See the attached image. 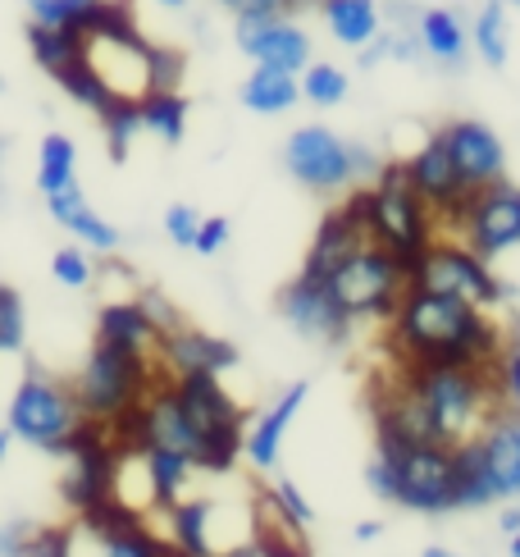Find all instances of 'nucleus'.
<instances>
[{
    "instance_id": "nucleus-1",
    "label": "nucleus",
    "mask_w": 520,
    "mask_h": 557,
    "mask_svg": "<svg viewBox=\"0 0 520 557\" xmlns=\"http://www.w3.org/2000/svg\"><path fill=\"white\" fill-rule=\"evenodd\" d=\"M388 347L401 366H493L507 347V324L453 293L407 284L388 315Z\"/></svg>"
},
{
    "instance_id": "nucleus-2",
    "label": "nucleus",
    "mask_w": 520,
    "mask_h": 557,
    "mask_svg": "<svg viewBox=\"0 0 520 557\" xmlns=\"http://www.w3.org/2000/svg\"><path fill=\"white\" fill-rule=\"evenodd\" d=\"M347 197H351V206H357V215L366 220L370 243L388 247L397 257V265L411 278L420 257L430 251V243L443 234V228H438V215L430 211V201L411 188L401 160L384 165L380 174H374V183H361V188H351Z\"/></svg>"
},
{
    "instance_id": "nucleus-3",
    "label": "nucleus",
    "mask_w": 520,
    "mask_h": 557,
    "mask_svg": "<svg viewBox=\"0 0 520 557\" xmlns=\"http://www.w3.org/2000/svg\"><path fill=\"white\" fill-rule=\"evenodd\" d=\"M401 380L430 416L434 438L447 448L475 438L488 416L503 411L493 366H401Z\"/></svg>"
},
{
    "instance_id": "nucleus-4",
    "label": "nucleus",
    "mask_w": 520,
    "mask_h": 557,
    "mask_svg": "<svg viewBox=\"0 0 520 557\" xmlns=\"http://www.w3.org/2000/svg\"><path fill=\"white\" fill-rule=\"evenodd\" d=\"M156 380H164V370H156V357L141 352H120V347L97 343L91 357L83 361L74 393L87 421H120L124 411L141 407V398L156 388Z\"/></svg>"
},
{
    "instance_id": "nucleus-5",
    "label": "nucleus",
    "mask_w": 520,
    "mask_h": 557,
    "mask_svg": "<svg viewBox=\"0 0 520 557\" xmlns=\"http://www.w3.org/2000/svg\"><path fill=\"white\" fill-rule=\"evenodd\" d=\"M83 407H78V393L74 384H64L46 370H28L23 384L14 388L10 398V416H5V430L23 444H33L41 453H69L74 434L83 430Z\"/></svg>"
},
{
    "instance_id": "nucleus-6",
    "label": "nucleus",
    "mask_w": 520,
    "mask_h": 557,
    "mask_svg": "<svg viewBox=\"0 0 520 557\" xmlns=\"http://www.w3.org/2000/svg\"><path fill=\"white\" fill-rule=\"evenodd\" d=\"M170 384L178 393L187 421H193L197 434H201L197 467L201 471H228L233 461L243 457V438H247L243 407L228 398L220 375H206V370H197V375H174Z\"/></svg>"
},
{
    "instance_id": "nucleus-7",
    "label": "nucleus",
    "mask_w": 520,
    "mask_h": 557,
    "mask_svg": "<svg viewBox=\"0 0 520 557\" xmlns=\"http://www.w3.org/2000/svg\"><path fill=\"white\" fill-rule=\"evenodd\" d=\"M407 270L397 265V257L380 243L357 247L351 257L329 274V288L343 301V311L351 320H388L397 311L401 293H407Z\"/></svg>"
},
{
    "instance_id": "nucleus-8",
    "label": "nucleus",
    "mask_w": 520,
    "mask_h": 557,
    "mask_svg": "<svg viewBox=\"0 0 520 557\" xmlns=\"http://www.w3.org/2000/svg\"><path fill=\"white\" fill-rule=\"evenodd\" d=\"M411 284L434 288V293H453V297L470 301V307H480V311L503 307V301L511 297L507 284L488 270V261L480 257V251H470L461 238H447V234H438L430 243V251H424L416 274H411Z\"/></svg>"
},
{
    "instance_id": "nucleus-9",
    "label": "nucleus",
    "mask_w": 520,
    "mask_h": 557,
    "mask_svg": "<svg viewBox=\"0 0 520 557\" xmlns=\"http://www.w3.org/2000/svg\"><path fill=\"white\" fill-rule=\"evenodd\" d=\"M393 467H397L393 503L411 507V512H424V517H443V512H453L457 507V461H453V448L447 444L397 448Z\"/></svg>"
},
{
    "instance_id": "nucleus-10",
    "label": "nucleus",
    "mask_w": 520,
    "mask_h": 557,
    "mask_svg": "<svg viewBox=\"0 0 520 557\" xmlns=\"http://www.w3.org/2000/svg\"><path fill=\"white\" fill-rule=\"evenodd\" d=\"M453 228H457V238L470 251H480L484 261L520 247V188L507 183V178L488 183V188H475L466 197Z\"/></svg>"
},
{
    "instance_id": "nucleus-11",
    "label": "nucleus",
    "mask_w": 520,
    "mask_h": 557,
    "mask_svg": "<svg viewBox=\"0 0 520 557\" xmlns=\"http://www.w3.org/2000/svg\"><path fill=\"white\" fill-rule=\"evenodd\" d=\"M283 165L297 183L315 193H347L357 188V170H351V143H343L338 133H329L320 124L297 128L283 147Z\"/></svg>"
},
{
    "instance_id": "nucleus-12",
    "label": "nucleus",
    "mask_w": 520,
    "mask_h": 557,
    "mask_svg": "<svg viewBox=\"0 0 520 557\" xmlns=\"http://www.w3.org/2000/svg\"><path fill=\"white\" fill-rule=\"evenodd\" d=\"M278 315L288 320L301 338H320V343H343L351 330V315L343 311L334 288H329V278H315L306 270L278 293Z\"/></svg>"
},
{
    "instance_id": "nucleus-13",
    "label": "nucleus",
    "mask_w": 520,
    "mask_h": 557,
    "mask_svg": "<svg viewBox=\"0 0 520 557\" xmlns=\"http://www.w3.org/2000/svg\"><path fill=\"white\" fill-rule=\"evenodd\" d=\"M401 170H407L411 188L430 201V211L438 215V228H453L457 215H461V206H466V197H470V188L461 183V174L453 165V151L443 147V137L434 133L411 160H401Z\"/></svg>"
},
{
    "instance_id": "nucleus-14",
    "label": "nucleus",
    "mask_w": 520,
    "mask_h": 557,
    "mask_svg": "<svg viewBox=\"0 0 520 557\" xmlns=\"http://www.w3.org/2000/svg\"><path fill=\"white\" fill-rule=\"evenodd\" d=\"M233 37H238V51L251 55L256 64L270 69H288V74H301L311 64V37H306L293 18L283 14H251L233 23Z\"/></svg>"
},
{
    "instance_id": "nucleus-15",
    "label": "nucleus",
    "mask_w": 520,
    "mask_h": 557,
    "mask_svg": "<svg viewBox=\"0 0 520 557\" xmlns=\"http://www.w3.org/2000/svg\"><path fill=\"white\" fill-rule=\"evenodd\" d=\"M438 137H443V147L453 151V165H457V174H461V183L470 193L507 178L503 137L493 133L488 124H480V120H453V124L438 128Z\"/></svg>"
},
{
    "instance_id": "nucleus-16",
    "label": "nucleus",
    "mask_w": 520,
    "mask_h": 557,
    "mask_svg": "<svg viewBox=\"0 0 520 557\" xmlns=\"http://www.w3.org/2000/svg\"><path fill=\"white\" fill-rule=\"evenodd\" d=\"M156 366L170 380L174 375H197V370H206V375H224V370L238 366V347L215 338V334H201V330H187V324H178V330L160 334Z\"/></svg>"
},
{
    "instance_id": "nucleus-17",
    "label": "nucleus",
    "mask_w": 520,
    "mask_h": 557,
    "mask_svg": "<svg viewBox=\"0 0 520 557\" xmlns=\"http://www.w3.org/2000/svg\"><path fill=\"white\" fill-rule=\"evenodd\" d=\"M370 243V234H366V220L357 215V206H351V197H343V206H334L324 220H320V228H315V243H311V251H306V274H315V278H329L334 274L351 251L357 247H366Z\"/></svg>"
},
{
    "instance_id": "nucleus-18",
    "label": "nucleus",
    "mask_w": 520,
    "mask_h": 557,
    "mask_svg": "<svg viewBox=\"0 0 520 557\" xmlns=\"http://www.w3.org/2000/svg\"><path fill=\"white\" fill-rule=\"evenodd\" d=\"M484 444V461H488V480L498 498H516L520 494V416L516 411H493L488 425L480 430Z\"/></svg>"
},
{
    "instance_id": "nucleus-19",
    "label": "nucleus",
    "mask_w": 520,
    "mask_h": 557,
    "mask_svg": "<svg viewBox=\"0 0 520 557\" xmlns=\"http://www.w3.org/2000/svg\"><path fill=\"white\" fill-rule=\"evenodd\" d=\"M311 398V388H306L301 380L297 384H288L278 393V403L260 416V421L247 430V438H243V453H247V461L256 471H274L278 467V448H283V434H288V425H293V416L301 411V403Z\"/></svg>"
},
{
    "instance_id": "nucleus-20",
    "label": "nucleus",
    "mask_w": 520,
    "mask_h": 557,
    "mask_svg": "<svg viewBox=\"0 0 520 557\" xmlns=\"http://www.w3.org/2000/svg\"><path fill=\"white\" fill-rule=\"evenodd\" d=\"M46 211H51V220L60 228H69V234H74L83 247H91V251H114L120 247V228L106 224L97 211H91V201L83 197L78 183H69V188L46 197Z\"/></svg>"
},
{
    "instance_id": "nucleus-21",
    "label": "nucleus",
    "mask_w": 520,
    "mask_h": 557,
    "mask_svg": "<svg viewBox=\"0 0 520 557\" xmlns=\"http://www.w3.org/2000/svg\"><path fill=\"white\" fill-rule=\"evenodd\" d=\"M97 343L120 347V352H141L156 357L160 347V330L151 324V315L141 311V301H110L97 320Z\"/></svg>"
},
{
    "instance_id": "nucleus-22",
    "label": "nucleus",
    "mask_w": 520,
    "mask_h": 557,
    "mask_svg": "<svg viewBox=\"0 0 520 557\" xmlns=\"http://www.w3.org/2000/svg\"><path fill=\"white\" fill-rule=\"evenodd\" d=\"M256 557H311V548H306V525L283 517L274 494L256 498Z\"/></svg>"
},
{
    "instance_id": "nucleus-23",
    "label": "nucleus",
    "mask_w": 520,
    "mask_h": 557,
    "mask_svg": "<svg viewBox=\"0 0 520 557\" xmlns=\"http://www.w3.org/2000/svg\"><path fill=\"white\" fill-rule=\"evenodd\" d=\"M301 101V83L288 69H270V64H256L251 78L243 83V106L251 114H283Z\"/></svg>"
},
{
    "instance_id": "nucleus-24",
    "label": "nucleus",
    "mask_w": 520,
    "mask_h": 557,
    "mask_svg": "<svg viewBox=\"0 0 520 557\" xmlns=\"http://www.w3.org/2000/svg\"><path fill=\"white\" fill-rule=\"evenodd\" d=\"M416 33H420V46L430 51L438 64H453L461 69L466 51H470V33H466V23L457 10H424L420 23H416Z\"/></svg>"
},
{
    "instance_id": "nucleus-25",
    "label": "nucleus",
    "mask_w": 520,
    "mask_h": 557,
    "mask_svg": "<svg viewBox=\"0 0 520 557\" xmlns=\"http://www.w3.org/2000/svg\"><path fill=\"white\" fill-rule=\"evenodd\" d=\"M164 512H170V544L178 557H215V548H210V517H215V507L206 498H193V503L178 498Z\"/></svg>"
},
{
    "instance_id": "nucleus-26",
    "label": "nucleus",
    "mask_w": 520,
    "mask_h": 557,
    "mask_svg": "<svg viewBox=\"0 0 520 557\" xmlns=\"http://www.w3.org/2000/svg\"><path fill=\"white\" fill-rule=\"evenodd\" d=\"M320 5H324L329 33L343 46H351V51H361V46L380 37V5L374 0H320Z\"/></svg>"
},
{
    "instance_id": "nucleus-27",
    "label": "nucleus",
    "mask_w": 520,
    "mask_h": 557,
    "mask_svg": "<svg viewBox=\"0 0 520 557\" xmlns=\"http://www.w3.org/2000/svg\"><path fill=\"white\" fill-rule=\"evenodd\" d=\"M141 475H147V490L156 507H174L193 480V457H183L174 448H147L141 457Z\"/></svg>"
},
{
    "instance_id": "nucleus-28",
    "label": "nucleus",
    "mask_w": 520,
    "mask_h": 557,
    "mask_svg": "<svg viewBox=\"0 0 520 557\" xmlns=\"http://www.w3.org/2000/svg\"><path fill=\"white\" fill-rule=\"evenodd\" d=\"M453 461H457V507H488V503H498V494H493V480H488V461H484L480 434L453 444Z\"/></svg>"
},
{
    "instance_id": "nucleus-29",
    "label": "nucleus",
    "mask_w": 520,
    "mask_h": 557,
    "mask_svg": "<svg viewBox=\"0 0 520 557\" xmlns=\"http://www.w3.org/2000/svg\"><path fill=\"white\" fill-rule=\"evenodd\" d=\"M137 114H141V128L156 133L164 147H178L183 133H187V101L178 91H147L137 101Z\"/></svg>"
},
{
    "instance_id": "nucleus-30",
    "label": "nucleus",
    "mask_w": 520,
    "mask_h": 557,
    "mask_svg": "<svg viewBox=\"0 0 520 557\" xmlns=\"http://www.w3.org/2000/svg\"><path fill=\"white\" fill-rule=\"evenodd\" d=\"M69 183H78V147L64 133H46L41 137V156H37V188L41 197H51Z\"/></svg>"
},
{
    "instance_id": "nucleus-31",
    "label": "nucleus",
    "mask_w": 520,
    "mask_h": 557,
    "mask_svg": "<svg viewBox=\"0 0 520 557\" xmlns=\"http://www.w3.org/2000/svg\"><path fill=\"white\" fill-rule=\"evenodd\" d=\"M470 46L480 51L484 64L503 69L511 55V37H507V0H484L475 23H470Z\"/></svg>"
},
{
    "instance_id": "nucleus-32",
    "label": "nucleus",
    "mask_w": 520,
    "mask_h": 557,
    "mask_svg": "<svg viewBox=\"0 0 520 557\" xmlns=\"http://www.w3.org/2000/svg\"><path fill=\"white\" fill-rule=\"evenodd\" d=\"M28 51H33V60L46 69V74H60L69 60L83 55V33H74V28H41V23H28Z\"/></svg>"
},
{
    "instance_id": "nucleus-33",
    "label": "nucleus",
    "mask_w": 520,
    "mask_h": 557,
    "mask_svg": "<svg viewBox=\"0 0 520 557\" xmlns=\"http://www.w3.org/2000/svg\"><path fill=\"white\" fill-rule=\"evenodd\" d=\"M97 540H101V553H106V557H178L170 540L151 535V530L141 525V521L114 525V530H106V535H97Z\"/></svg>"
},
{
    "instance_id": "nucleus-34",
    "label": "nucleus",
    "mask_w": 520,
    "mask_h": 557,
    "mask_svg": "<svg viewBox=\"0 0 520 557\" xmlns=\"http://www.w3.org/2000/svg\"><path fill=\"white\" fill-rule=\"evenodd\" d=\"M64 91H69V97H74L78 106H87V110H97V114H106L110 106H120V101H114V91L97 78V69H91L83 55L78 60H69L64 69H60V74H51Z\"/></svg>"
},
{
    "instance_id": "nucleus-35",
    "label": "nucleus",
    "mask_w": 520,
    "mask_h": 557,
    "mask_svg": "<svg viewBox=\"0 0 520 557\" xmlns=\"http://www.w3.org/2000/svg\"><path fill=\"white\" fill-rule=\"evenodd\" d=\"M33 14V23L41 28H74V33H87L91 18H97L101 0H23Z\"/></svg>"
},
{
    "instance_id": "nucleus-36",
    "label": "nucleus",
    "mask_w": 520,
    "mask_h": 557,
    "mask_svg": "<svg viewBox=\"0 0 520 557\" xmlns=\"http://www.w3.org/2000/svg\"><path fill=\"white\" fill-rule=\"evenodd\" d=\"M347 74L338 64H306V78H301V97L311 106H343L347 101Z\"/></svg>"
},
{
    "instance_id": "nucleus-37",
    "label": "nucleus",
    "mask_w": 520,
    "mask_h": 557,
    "mask_svg": "<svg viewBox=\"0 0 520 557\" xmlns=\"http://www.w3.org/2000/svg\"><path fill=\"white\" fill-rule=\"evenodd\" d=\"M101 124H106V143H110V156H114V160H124V156H128V143H133V133L141 128L137 101H120V106H110V110L101 114Z\"/></svg>"
},
{
    "instance_id": "nucleus-38",
    "label": "nucleus",
    "mask_w": 520,
    "mask_h": 557,
    "mask_svg": "<svg viewBox=\"0 0 520 557\" xmlns=\"http://www.w3.org/2000/svg\"><path fill=\"white\" fill-rule=\"evenodd\" d=\"M23 334H28V320H23V297L0 284V352H18Z\"/></svg>"
},
{
    "instance_id": "nucleus-39",
    "label": "nucleus",
    "mask_w": 520,
    "mask_h": 557,
    "mask_svg": "<svg viewBox=\"0 0 520 557\" xmlns=\"http://www.w3.org/2000/svg\"><path fill=\"white\" fill-rule=\"evenodd\" d=\"M18 557H74V530L33 525V535H28V544L18 548Z\"/></svg>"
},
{
    "instance_id": "nucleus-40",
    "label": "nucleus",
    "mask_w": 520,
    "mask_h": 557,
    "mask_svg": "<svg viewBox=\"0 0 520 557\" xmlns=\"http://www.w3.org/2000/svg\"><path fill=\"white\" fill-rule=\"evenodd\" d=\"M51 274L60 278L64 288H87L91 284V261L83 247H60L51 257Z\"/></svg>"
},
{
    "instance_id": "nucleus-41",
    "label": "nucleus",
    "mask_w": 520,
    "mask_h": 557,
    "mask_svg": "<svg viewBox=\"0 0 520 557\" xmlns=\"http://www.w3.org/2000/svg\"><path fill=\"white\" fill-rule=\"evenodd\" d=\"M197 228H201V215L193 211V206H170V211H164V234H170L178 247H193Z\"/></svg>"
},
{
    "instance_id": "nucleus-42",
    "label": "nucleus",
    "mask_w": 520,
    "mask_h": 557,
    "mask_svg": "<svg viewBox=\"0 0 520 557\" xmlns=\"http://www.w3.org/2000/svg\"><path fill=\"white\" fill-rule=\"evenodd\" d=\"M270 494H274V503H278V512H283V517H288V521H297V525H311V517H315V512H311V503H306V498H301V490H297V484H293V480H278V484H274V490H270Z\"/></svg>"
},
{
    "instance_id": "nucleus-43",
    "label": "nucleus",
    "mask_w": 520,
    "mask_h": 557,
    "mask_svg": "<svg viewBox=\"0 0 520 557\" xmlns=\"http://www.w3.org/2000/svg\"><path fill=\"white\" fill-rule=\"evenodd\" d=\"M366 484H370V494H380V498H388L393 503V494H397V467H393V453H374V461H370V471H366Z\"/></svg>"
},
{
    "instance_id": "nucleus-44",
    "label": "nucleus",
    "mask_w": 520,
    "mask_h": 557,
    "mask_svg": "<svg viewBox=\"0 0 520 557\" xmlns=\"http://www.w3.org/2000/svg\"><path fill=\"white\" fill-rule=\"evenodd\" d=\"M137 301H141V311L151 315V324H156L160 334H170V330H178V324H183V315H178V311H174L170 301H164V297H160L156 288H147V293L137 297Z\"/></svg>"
},
{
    "instance_id": "nucleus-45",
    "label": "nucleus",
    "mask_w": 520,
    "mask_h": 557,
    "mask_svg": "<svg viewBox=\"0 0 520 557\" xmlns=\"http://www.w3.org/2000/svg\"><path fill=\"white\" fill-rule=\"evenodd\" d=\"M224 243H228V220H224V215H210V220H201V228H197L193 251H201V257H215V251H224Z\"/></svg>"
},
{
    "instance_id": "nucleus-46",
    "label": "nucleus",
    "mask_w": 520,
    "mask_h": 557,
    "mask_svg": "<svg viewBox=\"0 0 520 557\" xmlns=\"http://www.w3.org/2000/svg\"><path fill=\"white\" fill-rule=\"evenodd\" d=\"M233 18H251V14H283V0H220Z\"/></svg>"
},
{
    "instance_id": "nucleus-47",
    "label": "nucleus",
    "mask_w": 520,
    "mask_h": 557,
    "mask_svg": "<svg viewBox=\"0 0 520 557\" xmlns=\"http://www.w3.org/2000/svg\"><path fill=\"white\" fill-rule=\"evenodd\" d=\"M33 535V521H10V525H0V557H18V548L28 544Z\"/></svg>"
},
{
    "instance_id": "nucleus-48",
    "label": "nucleus",
    "mask_w": 520,
    "mask_h": 557,
    "mask_svg": "<svg viewBox=\"0 0 520 557\" xmlns=\"http://www.w3.org/2000/svg\"><path fill=\"white\" fill-rule=\"evenodd\" d=\"M351 170H357V183H374V174H380L384 165H380V156H374L370 147L351 143Z\"/></svg>"
},
{
    "instance_id": "nucleus-49",
    "label": "nucleus",
    "mask_w": 520,
    "mask_h": 557,
    "mask_svg": "<svg viewBox=\"0 0 520 557\" xmlns=\"http://www.w3.org/2000/svg\"><path fill=\"white\" fill-rule=\"evenodd\" d=\"M498 525H503V535H516L520 530V507H507V512L498 517Z\"/></svg>"
},
{
    "instance_id": "nucleus-50",
    "label": "nucleus",
    "mask_w": 520,
    "mask_h": 557,
    "mask_svg": "<svg viewBox=\"0 0 520 557\" xmlns=\"http://www.w3.org/2000/svg\"><path fill=\"white\" fill-rule=\"evenodd\" d=\"M357 540H380V521H361L357 525Z\"/></svg>"
},
{
    "instance_id": "nucleus-51",
    "label": "nucleus",
    "mask_w": 520,
    "mask_h": 557,
    "mask_svg": "<svg viewBox=\"0 0 520 557\" xmlns=\"http://www.w3.org/2000/svg\"><path fill=\"white\" fill-rule=\"evenodd\" d=\"M215 557H256V548H228V553H215Z\"/></svg>"
},
{
    "instance_id": "nucleus-52",
    "label": "nucleus",
    "mask_w": 520,
    "mask_h": 557,
    "mask_svg": "<svg viewBox=\"0 0 520 557\" xmlns=\"http://www.w3.org/2000/svg\"><path fill=\"white\" fill-rule=\"evenodd\" d=\"M10 438H14L10 430H0V461H5V453H10Z\"/></svg>"
},
{
    "instance_id": "nucleus-53",
    "label": "nucleus",
    "mask_w": 520,
    "mask_h": 557,
    "mask_svg": "<svg viewBox=\"0 0 520 557\" xmlns=\"http://www.w3.org/2000/svg\"><path fill=\"white\" fill-rule=\"evenodd\" d=\"M424 557H457V553H447V548H424Z\"/></svg>"
},
{
    "instance_id": "nucleus-54",
    "label": "nucleus",
    "mask_w": 520,
    "mask_h": 557,
    "mask_svg": "<svg viewBox=\"0 0 520 557\" xmlns=\"http://www.w3.org/2000/svg\"><path fill=\"white\" fill-rule=\"evenodd\" d=\"M511 557H520V530H516V535H511Z\"/></svg>"
},
{
    "instance_id": "nucleus-55",
    "label": "nucleus",
    "mask_w": 520,
    "mask_h": 557,
    "mask_svg": "<svg viewBox=\"0 0 520 557\" xmlns=\"http://www.w3.org/2000/svg\"><path fill=\"white\" fill-rule=\"evenodd\" d=\"M160 5H170V10H183V5H187V0H160Z\"/></svg>"
},
{
    "instance_id": "nucleus-56",
    "label": "nucleus",
    "mask_w": 520,
    "mask_h": 557,
    "mask_svg": "<svg viewBox=\"0 0 520 557\" xmlns=\"http://www.w3.org/2000/svg\"><path fill=\"white\" fill-rule=\"evenodd\" d=\"M0 165H5V137H0Z\"/></svg>"
},
{
    "instance_id": "nucleus-57",
    "label": "nucleus",
    "mask_w": 520,
    "mask_h": 557,
    "mask_svg": "<svg viewBox=\"0 0 520 557\" xmlns=\"http://www.w3.org/2000/svg\"><path fill=\"white\" fill-rule=\"evenodd\" d=\"M283 5H288V10H293V5H306V0H283Z\"/></svg>"
},
{
    "instance_id": "nucleus-58",
    "label": "nucleus",
    "mask_w": 520,
    "mask_h": 557,
    "mask_svg": "<svg viewBox=\"0 0 520 557\" xmlns=\"http://www.w3.org/2000/svg\"><path fill=\"white\" fill-rule=\"evenodd\" d=\"M0 91H5V78H0Z\"/></svg>"
},
{
    "instance_id": "nucleus-59",
    "label": "nucleus",
    "mask_w": 520,
    "mask_h": 557,
    "mask_svg": "<svg viewBox=\"0 0 520 557\" xmlns=\"http://www.w3.org/2000/svg\"><path fill=\"white\" fill-rule=\"evenodd\" d=\"M511 5H520V0H511Z\"/></svg>"
},
{
    "instance_id": "nucleus-60",
    "label": "nucleus",
    "mask_w": 520,
    "mask_h": 557,
    "mask_svg": "<svg viewBox=\"0 0 520 557\" xmlns=\"http://www.w3.org/2000/svg\"><path fill=\"white\" fill-rule=\"evenodd\" d=\"M516 503H520V494H516Z\"/></svg>"
}]
</instances>
